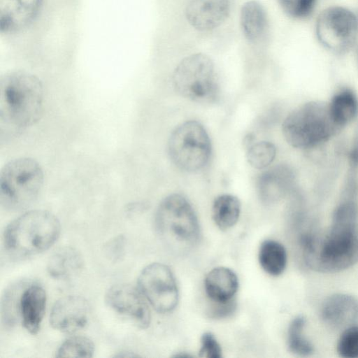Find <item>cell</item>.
Masks as SVG:
<instances>
[{
	"label": "cell",
	"instance_id": "obj_1",
	"mask_svg": "<svg viewBox=\"0 0 358 358\" xmlns=\"http://www.w3.org/2000/svg\"><path fill=\"white\" fill-rule=\"evenodd\" d=\"M358 209L353 200L343 201L336 208L326 236L306 234L301 240L303 257L312 268L337 272L358 262Z\"/></svg>",
	"mask_w": 358,
	"mask_h": 358
},
{
	"label": "cell",
	"instance_id": "obj_32",
	"mask_svg": "<svg viewBox=\"0 0 358 358\" xmlns=\"http://www.w3.org/2000/svg\"><path fill=\"white\" fill-rule=\"evenodd\" d=\"M124 240L122 236H119L109 242L106 246V251L112 259H117L123 253Z\"/></svg>",
	"mask_w": 358,
	"mask_h": 358
},
{
	"label": "cell",
	"instance_id": "obj_16",
	"mask_svg": "<svg viewBox=\"0 0 358 358\" xmlns=\"http://www.w3.org/2000/svg\"><path fill=\"white\" fill-rule=\"evenodd\" d=\"M321 315L331 329L347 328L358 320V301L348 294L332 295L324 302Z\"/></svg>",
	"mask_w": 358,
	"mask_h": 358
},
{
	"label": "cell",
	"instance_id": "obj_24",
	"mask_svg": "<svg viewBox=\"0 0 358 358\" xmlns=\"http://www.w3.org/2000/svg\"><path fill=\"white\" fill-rule=\"evenodd\" d=\"M24 282H16L9 286L1 299V312L2 322L6 327H12L16 322L20 313V303L23 290Z\"/></svg>",
	"mask_w": 358,
	"mask_h": 358
},
{
	"label": "cell",
	"instance_id": "obj_28",
	"mask_svg": "<svg viewBox=\"0 0 358 358\" xmlns=\"http://www.w3.org/2000/svg\"><path fill=\"white\" fill-rule=\"evenodd\" d=\"M285 14L298 21L311 19L317 11L320 0H278Z\"/></svg>",
	"mask_w": 358,
	"mask_h": 358
},
{
	"label": "cell",
	"instance_id": "obj_33",
	"mask_svg": "<svg viewBox=\"0 0 358 358\" xmlns=\"http://www.w3.org/2000/svg\"><path fill=\"white\" fill-rule=\"evenodd\" d=\"M115 357H136L134 354H131V352H120V354L117 355Z\"/></svg>",
	"mask_w": 358,
	"mask_h": 358
},
{
	"label": "cell",
	"instance_id": "obj_23",
	"mask_svg": "<svg viewBox=\"0 0 358 358\" xmlns=\"http://www.w3.org/2000/svg\"><path fill=\"white\" fill-rule=\"evenodd\" d=\"M259 262L262 268L269 275H280L287 264V252L284 246L273 240L264 241L259 248Z\"/></svg>",
	"mask_w": 358,
	"mask_h": 358
},
{
	"label": "cell",
	"instance_id": "obj_4",
	"mask_svg": "<svg viewBox=\"0 0 358 358\" xmlns=\"http://www.w3.org/2000/svg\"><path fill=\"white\" fill-rule=\"evenodd\" d=\"M59 233L60 224L54 215L46 210H31L7 226L3 245L10 257L23 259L48 250Z\"/></svg>",
	"mask_w": 358,
	"mask_h": 358
},
{
	"label": "cell",
	"instance_id": "obj_27",
	"mask_svg": "<svg viewBox=\"0 0 358 358\" xmlns=\"http://www.w3.org/2000/svg\"><path fill=\"white\" fill-rule=\"evenodd\" d=\"M94 345L88 338L77 336L66 340L57 352V357H93Z\"/></svg>",
	"mask_w": 358,
	"mask_h": 358
},
{
	"label": "cell",
	"instance_id": "obj_18",
	"mask_svg": "<svg viewBox=\"0 0 358 358\" xmlns=\"http://www.w3.org/2000/svg\"><path fill=\"white\" fill-rule=\"evenodd\" d=\"M327 106L332 122L341 131L358 117V96L351 87H338Z\"/></svg>",
	"mask_w": 358,
	"mask_h": 358
},
{
	"label": "cell",
	"instance_id": "obj_12",
	"mask_svg": "<svg viewBox=\"0 0 358 358\" xmlns=\"http://www.w3.org/2000/svg\"><path fill=\"white\" fill-rule=\"evenodd\" d=\"M44 0H0V31L13 35L29 27L38 16Z\"/></svg>",
	"mask_w": 358,
	"mask_h": 358
},
{
	"label": "cell",
	"instance_id": "obj_29",
	"mask_svg": "<svg viewBox=\"0 0 358 358\" xmlns=\"http://www.w3.org/2000/svg\"><path fill=\"white\" fill-rule=\"evenodd\" d=\"M337 352L344 358H358V327L350 326L341 335Z\"/></svg>",
	"mask_w": 358,
	"mask_h": 358
},
{
	"label": "cell",
	"instance_id": "obj_19",
	"mask_svg": "<svg viewBox=\"0 0 358 358\" xmlns=\"http://www.w3.org/2000/svg\"><path fill=\"white\" fill-rule=\"evenodd\" d=\"M206 293L213 303H227L233 300L238 287L236 273L229 268H214L204 281Z\"/></svg>",
	"mask_w": 358,
	"mask_h": 358
},
{
	"label": "cell",
	"instance_id": "obj_14",
	"mask_svg": "<svg viewBox=\"0 0 358 358\" xmlns=\"http://www.w3.org/2000/svg\"><path fill=\"white\" fill-rule=\"evenodd\" d=\"M229 12V0H189L185 8V16L192 27L206 31L221 25Z\"/></svg>",
	"mask_w": 358,
	"mask_h": 358
},
{
	"label": "cell",
	"instance_id": "obj_30",
	"mask_svg": "<svg viewBox=\"0 0 358 358\" xmlns=\"http://www.w3.org/2000/svg\"><path fill=\"white\" fill-rule=\"evenodd\" d=\"M199 357L208 358L222 357L221 347L215 336L210 332H206L201 336Z\"/></svg>",
	"mask_w": 358,
	"mask_h": 358
},
{
	"label": "cell",
	"instance_id": "obj_9",
	"mask_svg": "<svg viewBox=\"0 0 358 358\" xmlns=\"http://www.w3.org/2000/svg\"><path fill=\"white\" fill-rule=\"evenodd\" d=\"M173 84L178 94L197 103H212L218 96L213 62L203 53L182 59L173 71Z\"/></svg>",
	"mask_w": 358,
	"mask_h": 358
},
{
	"label": "cell",
	"instance_id": "obj_8",
	"mask_svg": "<svg viewBox=\"0 0 358 358\" xmlns=\"http://www.w3.org/2000/svg\"><path fill=\"white\" fill-rule=\"evenodd\" d=\"M212 152L210 137L198 121L188 120L171 132L168 141L170 159L178 169L194 173L208 164Z\"/></svg>",
	"mask_w": 358,
	"mask_h": 358
},
{
	"label": "cell",
	"instance_id": "obj_13",
	"mask_svg": "<svg viewBox=\"0 0 358 358\" xmlns=\"http://www.w3.org/2000/svg\"><path fill=\"white\" fill-rule=\"evenodd\" d=\"M87 301L79 296H66L59 299L51 310V326L64 333H73L83 328L88 320Z\"/></svg>",
	"mask_w": 358,
	"mask_h": 358
},
{
	"label": "cell",
	"instance_id": "obj_10",
	"mask_svg": "<svg viewBox=\"0 0 358 358\" xmlns=\"http://www.w3.org/2000/svg\"><path fill=\"white\" fill-rule=\"evenodd\" d=\"M138 287L144 296L158 312L174 310L178 302V290L171 270L162 263H153L141 271Z\"/></svg>",
	"mask_w": 358,
	"mask_h": 358
},
{
	"label": "cell",
	"instance_id": "obj_15",
	"mask_svg": "<svg viewBox=\"0 0 358 358\" xmlns=\"http://www.w3.org/2000/svg\"><path fill=\"white\" fill-rule=\"evenodd\" d=\"M295 173L288 165L279 164L259 174L257 189L259 198L266 203L276 201L294 187Z\"/></svg>",
	"mask_w": 358,
	"mask_h": 358
},
{
	"label": "cell",
	"instance_id": "obj_20",
	"mask_svg": "<svg viewBox=\"0 0 358 358\" xmlns=\"http://www.w3.org/2000/svg\"><path fill=\"white\" fill-rule=\"evenodd\" d=\"M240 20L243 35L250 43L256 44L263 39L267 29V17L260 3L255 1L245 3Z\"/></svg>",
	"mask_w": 358,
	"mask_h": 358
},
{
	"label": "cell",
	"instance_id": "obj_6",
	"mask_svg": "<svg viewBox=\"0 0 358 358\" xmlns=\"http://www.w3.org/2000/svg\"><path fill=\"white\" fill-rule=\"evenodd\" d=\"M314 33L329 54L343 57L352 52L358 42V13L346 6H328L317 15Z\"/></svg>",
	"mask_w": 358,
	"mask_h": 358
},
{
	"label": "cell",
	"instance_id": "obj_7",
	"mask_svg": "<svg viewBox=\"0 0 358 358\" xmlns=\"http://www.w3.org/2000/svg\"><path fill=\"white\" fill-rule=\"evenodd\" d=\"M40 164L29 157L8 162L0 174L1 203L9 210L23 209L38 197L43 185Z\"/></svg>",
	"mask_w": 358,
	"mask_h": 358
},
{
	"label": "cell",
	"instance_id": "obj_25",
	"mask_svg": "<svg viewBox=\"0 0 358 358\" xmlns=\"http://www.w3.org/2000/svg\"><path fill=\"white\" fill-rule=\"evenodd\" d=\"M306 321L298 316L291 322L288 329L287 343L292 352L299 356H308L313 352V348L303 334Z\"/></svg>",
	"mask_w": 358,
	"mask_h": 358
},
{
	"label": "cell",
	"instance_id": "obj_21",
	"mask_svg": "<svg viewBox=\"0 0 358 358\" xmlns=\"http://www.w3.org/2000/svg\"><path fill=\"white\" fill-rule=\"evenodd\" d=\"M83 259L75 248L64 247L50 258L47 269L49 274L57 279L68 278L77 273L83 266Z\"/></svg>",
	"mask_w": 358,
	"mask_h": 358
},
{
	"label": "cell",
	"instance_id": "obj_26",
	"mask_svg": "<svg viewBox=\"0 0 358 358\" xmlns=\"http://www.w3.org/2000/svg\"><path fill=\"white\" fill-rule=\"evenodd\" d=\"M276 152V148L273 143L262 141L250 144L246 156L251 166L256 169H264L272 164Z\"/></svg>",
	"mask_w": 358,
	"mask_h": 358
},
{
	"label": "cell",
	"instance_id": "obj_34",
	"mask_svg": "<svg viewBox=\"0 0 358 358\" xmlns=\"http://www.w3.org/2000/svg\"><path fill=\"white\" fill-rule=\"evenodd\" d=\"M353 54H354V56H355V62H356V64H357V68H358V42L353 50Z\"/></svg>",
	"mask_w": 358,
	"mask_h": 358
},
{
	"label": "cell",
	"instance_id": "obj_31",
	"mask_svg": "<svg viewBox=\"0 0 358 358\" xmlns=\"http://www.w3.org/2000/svg\"><path fill=\"white\" fill-rule=\"evenodd\" d=\"M215 306H213L210 314L213 317L220 318L227 317L231 315L235 308L234 300L227 303H214Z\"/></svg>",
	"mask_w": 358,
	"mask_h": 358
},
{
	"label": "cell",
	"instance_id": "obj_2",
	"mask_svg": "<svg viewBox=\"0 0 358 358\" xmlns=\"http://www.w3.org/2000/svg\"><path fill=\"white\" fill-rule=\"evenodd\" d=\"M44 91L36 76L11 71L0 79V121L7 129L20 131L34 124L43 112Z\"/></svg>",
	"mask_w": 358,
	"mask_h": 358
},
{
	"label": "cell",
	"instance_id": "obj_17",
	"mask_svg": "<svg viewBox=\"0 0 358 358\" xmlns=\"http://www.w3.org/2000/svg\"><path fill=\"white\" fill-rule=\"evenodd\" d=\"M46 306V294L44 289L37 284L25 287L22 292L20 313L24 327L31 334L40 329Z\"/></svg>",
	"mask_w": 358,
	"mask_h": 358
},
{
	"label": "cell",
	"instance_id": "obj_3",
	"mask_svg": "<svg viewBox=\"0 0 358 358\" xmlns=\"http://www.w3.org/2000/svg\"><path fill=\"white\" fill-rule=\"evenodd\" d=\"M282 131L288 144L307 152L321 150L341 131L332 122L327 103L310 101L287 115Z\"/></svg>",
	"mask_w": 358,
	"mask_h": 358
},
{
	"label": "cell",
	"instance_id": "obj_22",
	"mask_svg": "<svg viewBox=\"0 0 358 358\" xmlns=\"http://www.w3.org/2000/svg\"><path fill=\"white\" fill-rule=\"evenodd\" d=\"M241 206L239 199L232 194L217 196L212 206V216L216 225L222 230L232 227L239 218Z\"/></svg>",
	"mask_w": 358,
	"mask_h": 358
},
{
	"label": "cell",
	"instance_id": "obj_11",
	"mask_svg": "<svg viewBox=\"0 0 358 358\" xmlns=\"http://www.w3.org/2000/svg\"><path fill=\"white\" fill-rule=\"evenodd\" d=\"M107 305L117 313L129 317L138 327L147 328L150 313L140 292L134 287L119 284L111 287L105 296Z\"/></svg>",
	"mask_w": 358,
	"mask_h": 358
},
{
	"label": "cell",
	"instance_id": "obj_5",
	"mask_svg": "<svg viewBox=\"0 0 358 358\" xmlns=\"http://www.w3.org/2000/svg\"><path fill=\"white\" fill-rule=\"evenodd\" d=\"M155 226L166 245L178 253L190 250L199 238L196 215L186 198L179 194H170L159 203Z\"/></svg>",
	"mask_w": 358,
	"mask_h": 358
}]
</instances>
